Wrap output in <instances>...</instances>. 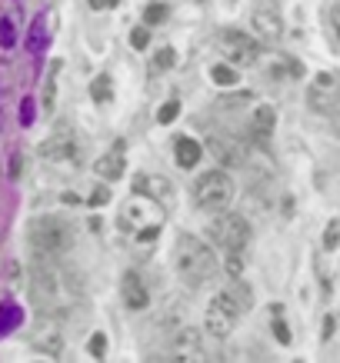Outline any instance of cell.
I'll use <instances>...</instances> for the list:
<instances>
[{
    "instance_id": "52a82bcc",
    "label": "cell",
    "mask_w": 340,
    "mask_h": 363,
    "mask_svg": "<svg viewBox=\"0 0 340 363\" xmlns=\"http://www.w3.org/2000/svg\"><path fill=\"white\" fill-rule=\"evenodd\" d=\"M250 27L257 30V37L263 44H277L284 37V17H280L277 0H257L254 14H250Z\"/></svg>"
},
{
    "instance_id": "9a60e30c",
    "label": "cell",
    "mask_w": 340,
    "mask_h": 363,
    "mask_svg": "<svg viewBox=\"0 0 340 363\" xmlns=\"http://www.w3.org/2000/svg\"><path fill=\"white\" fill-rule=\"evenodd\" d=\"M94 170H97V177H104V180H120L124 177V170H127V160L120 150H114V154H104L97 163H94Z\"/></svg>"
},
{
    "instance_id": "d4e9b609",
    "label": "cell",
    "mask_w": 340,
    "mask_h": 363,
    "mask_svg": "<svg viewBox=\"0 0 340 363\" xmlns=\"http://www.w3.org/2000/svg\"><path fill=\"white\" fill-rule=\"evenodd\" d=\"M14 40H17L14 24H10V21H0V47H3V51H10V47H14Z\"/></svg>"
},
{
    "instance_id": "d6986e66",
    "label": "cell",
    "mask_w": 340,
    "mask_h": 363,
    "mask_svg": "<svg viewBox=\"0 0 340 363\" xmlns=\"http://www.w3.org/2000/svg\"><path fill=\"white\" fill-rule=\"evenodd\" d=\"M274 124H277V113H274V107H257V113H254V130H257L261 137H270Z\"/></svg>"
},
{
    "instance_id": "ba28073f",
    "label": "cell",
    "mask_w": 340,
    "mask_h": 363,
    "mask_svg": "<svg viewBox=\"0 0 340 363\" xmlns=\"http://www.w3.org/2000/svg\"><path fill=\"white\" fill-rule=\"evenodd\" d=\"M307 104L314 107L317 113H334L340 107V77L337 74H317L311 80V90H307Z\"/></svg>"
},
{
    "instance_id": "e0dca14e",
    "label": "cell",
    "mask_w": 340,
    "mask_h": 363,
    "mask_svg": "<svg viewBox=\"0 0 340 363\" xmlns=\"http://www.w3.org/2000/svg\"><path fill=\"white\" fill-rule=\"evenodd\" d=\"M174 160H177V167H183V170L197 167V160H200V144L190 140V137H181L177 147H174Z\"/></svg>"
},
{
    "instance_id": "60d3db41",
    "label": "cell",
    "mask_w": 340,
    "mask_h": 363,
    "mask_svg": "<svg viewBox=\"0 0 340 363\" xmlns=\"http://www.w3.org/2000/svg\"><path fill=\"white\" fill-rule=\"evenodd\" d=\"M0 130H3V113H0Z\"/></svg>"
},
{
    "instance_id": "8d00e7d4",
    "label": "cell",
    "mask_w": 340,
    "mask_h": 363,
    "mask_svg": "<svg viewBox=\"0 0 340 363\" xmlns=\"http://www.w3.org/2000/svg\"><path fill=\"white\" fill-rule=\"evenodd\" d=\"M21 160H24L21 154H14V157H10V177H21Z\"/></svg>"
},
{
    "instance_id": "d6a6232c",
    "label": "cell",
    "mask_w": 340,
    "mask_h": 363,
    "mask_svg": "<svg viewBox=\"0 0 340 363\" xmlns=\"http://www.w3.org/2000/svg\"><path fill=\"white\" fill-rule=\"evenodd\" d=\"M330 27H334V37H337V44H340V3L330 7Z\"/></svg>"
},
{
    "instance_id": "7c38bea8",
    "label": "cell",
    "mask_w": 340,
    "mask_h": 363,
    "mask_svg": "<svg viewBox=\"0 0 340 363\" xmlns=\"http://www.w3.org/2000/svg\"><path fill=\"white\" fill-rule=\"evenodd\" d=\"M120 293H124V304H127L131 310H144V307L151 304V293H147V286H144V280H140V273H133V270H127V273H124Z\"/></svg>"
},
{
    "instance_id": "603a6c76",
    "label": "cell",
    "mask_w": 340,
    "mask_h": 363,
    "mask_svg": "<svg viewBox=\"0 0 340 363\" xmlns=\"http://www.w3.org/2000/svg\"><path fill=\"white\" fill-rule=\"evenodd\" d=\"M340 247V220H330L324 230V250H337Z\"/></svg>"
},
{
    "instance_id": "9c48e42d",
    "label": "cell",
    "mask_w": 340,
    "mask_h": 363,
    "mask_svg": "<svg viewBox=\"0 0 340 363\" xmlns=\"http://www.w3.org/2000/svg\"><path fill=\"white\" fill-rule=\"evenodd\" d=\"M167 347L170 350L164 353V360H210L207 350H204V340H200V330H194V327H183Z\"/></svg>"
},
{
    "instance_id": "1f68e13d",
    "label": "cell",
    "mask_w": 340,
    "mask_h": 363,
    "mask_svg": "<svg viewBox=\"0 0 340 363\" xmlns=\"http://www.w3.org/2000/svg\"><path fill=\"white\" fill-rule=\"evenodd\" d=\"M21 124H24V127L34 124V100H24V104H21Z\"/></svg>"
},
{
    "instance_id": "6da1fadb",
    "label": "cell",
    "mask_w": 340,
    "mask_h": 363,
    "mask_svg": "<svg viewBox=\"0 0 340 363\" xmlns=\"http://www.w3.org/2000/svg\"><path fill=\"white\" fill-rule=\"evenodd\" d=\"M174 263H177V273H181L187 284H204V280L213 277V270H217V257H213L210 243L197 240V237H187V234L177 240Z\"/></svg>"
},
{
    "instance_id": "2e32d148",
    "label": "cell",
    "mask_w": 340,
    "mask_h": 363,
    "mask_svg": "<svg viewBox=\"0 0 340 363\" xmlns=\"http://www.w3.org/2000/svg\"><path fill=\"white\" fill-rule=\"evenodd\" d=\"M34 343H37L44 353H60L64 340H60V330L53 327V320H44V323L34 330Z\"/></svg>"
},
{
    "instance_id": "b9f144b4",
    "label": "cell",
    "mask_w": 340,
    "mask_h": 363,
    "mask_svg": "<svg viewBox=\"0 0 340 363\" xmlns=\"http://www.w3.org/2000/svg\"><path fill=\"white\" fill-rule=\"evenodd\" d=\"M200 3H207V0H200Z\"/></svg>"
},
{
    "instance_id": "30bf717a",
    "label": "cell",
    "mask_w": 340,
    "mask_h": 363,
    "mask_svg": "<svg viewBox=\"0 0 340 363\" xmlns=\"http://www.w3.org/2000/svg\"><path fill=\"white\" fill-rule=\"evenodd\" d=\"M207 147H210V154L217 157V160H224L227 167H240L244 163V147L231 133H210Z\"/></svg>"
},
{
    "instance_id": "5bb4252c",
    "label": "cell",
    "mask_w": 340,
    "mask_h": 363,
    "mask_svg": "<svg viewBox=\"0 0 340 363\" xmlns=\"http://www.w3.org/2000/svg\"><path fill=\"white\" fill-rule=\"evenodd\" d=\"M137 193H147V197H154V200H164V204H170L174 200V190H170V180L167 177H151V174H140L137 177Z\"/></svg>"
},
{
    "instance_id": "83f0119b",
    "label": "cell",
    "mask_w": 340,
    "mask_h": 363,
    "mask_svg": "<svg viewBox=\"0 0 340 363\" xmlns=\"http://www.w3.org/2000/svg\"><path fill=\"white\" fill-rule=\"evenodd\" d=\"M131 44L137 47V51H144V47L151 44V30H147V27H137V30L131 33Z\"/></svg>"
},
{
    "instance_id": "5b68a950",
    "label": "cell",
    "mask_w": 340,
    "mask_h": 363,
    "mask_svg": "<svg viewBox=\"0 0 340 363\" xmlns=\"http://www.w3.org/2000/svg\"><path fill=\"white\" fill-rule=\"evenodd\" d=\"M217 51L224 53V60H227V64H240V67H247V64H254V60L261 57V44H257L250 33L227 27V30H220V33H217Z\"/></svg>"
},
{
    "instance_id": "74e56055",
    "label": "cell",
    "mask_w": 340,
    "mask_h": 363,
    "mask_svg": "<svg viewBox=\"0 0 340 363\" xmlns=\"http://www.w3.org/2000/svg\"><path fill=\"white\" fill-rule=\"evenodd\" d=\"M334 334V317H327V323H324V337H330Z\"/></svg>"
},
{
    "instance_id": "f1b7e54d",
    "label": "cell",
    "mask_w": 340,
    "mask_h": 363,
    "mask_svg": "<svg viewBox=\"0 0 340 363\" xmlns=\"http://www.w3.org/2000/svg\"><path fill=\"white\" fill-rule=\"evenodd\" d=\"M170 64H174V47H164V51L154 57V67H157V70H167Z\"/></svg>"
},
{
    "instance_id": "f546056e",
    "label": "cell",
    "mask_w": 340,
    "mask_h": 363,
    "mask_svg": "<svg viewBox=\"0 0 340 363\" xmlns=\"http://www.w3.org/2000/svg\"><path fill=\"white\" fill-rule=\"evenodd\" d=\"M224 270H227L231 277H240V270H244V260H240V254H227V263H224Z\"/></svg>"
},
{
    "instance_id": "4dcf8cb0",
    "label": "cell",
    "mask_w": 340,
    "mask_h": 363,
    "mask_svg": "<svg viewBox=\"0 0 340 363\" xmlns=\"http://www.w3.org/2000/svg\"><path fill=\"white\" fill-rule=\"evenodd\" d=\"M274 337L280 340V343H284V347H287V343H290V330H287V323H284V320H280V317H277V320H274Z\"/></svg>"
},
{
    "instance_id": "4fadbf2b",
    "label": "cell",
    "mask_w": 340,
    "mask_h": 363,
    "mask_svg": "<svg viewBox=\"0 0 340 363\" xmlns=\"http://www.w3.org/2000/svg\"><path fill=\"white\" fill-rule=\"evenodd\" d=\"M47 17L51 14H37L30 27H27V53H44L47 51V40H51V27H47Z\"/></svg>"
},
{
    "instance_id": "3957f363",
    "label": "cell",
    "mask_w": 340,
    "mask_h": 363,
    "mask_svg": "<svg viewBox=\"0 0 340 363\" xmlns=\"http://www.w3.org/2000/svg\"><path fill=\"white\" fill-rule=\"evenodd\" d=\"M194 200L197 207L207 210V213H217V210H227V204L234 200V180L227 170H207L200 174L197 183H194Z\"/></svg>"
},
{
    "instance_id": "277c9868",
    "label": "cell",
    "mask_w": 340,
    "mask_h": 363,
    "mask_svg": "<svg viewBox=\"0 0 340 363\" xmlns=\"http://www.w3.org/2000/svg\"><path fill=\"white\" fill-rule=\"evenodd\" d=\"M207 237L213 240V247L227 250V254H240L250 243V224L240 213H224L217 210V217L207 224Z\"/></svg>"
},
{
    "instance_id": "7402d4cb",
    "label": "cell",
    "mask_w": 340,
    "mask_h": 363,
    "mask_svg": "<svg viewBox=\"0 0 340 363\" xmlns=\"http://www.w3.org/2000/svg\"><path fill=\"white\" fill-rule=\"evenodd\" d=\"M90 97L97 100V104H107L110 97H114V87H110V77H97L90 83Z\"/></svg>"
},
{
    "instance_id": "e575fe53",
    "label": "cell",
    "mask_w": 340,
    "mask_h": 363,
    "mask_svg": "<svg viewBox=\"0 0 340 363\" xmlns=\"http://www.w3.org/2000/svg\"><path fill=\"white\" fill-rule=\"evenodd\" d=\"M53 94H57V90H53V70H51V80H47V90H44V104H47V107H53Z\"/></svg>"
},
{
    "instance_id": "d590c367",
    "label": "cell",
    "mask_w": 340,
    "mask_h": 363,
    "mask_svg": "<svg viewBox=\"0 0 340 363\" xmlns=\"http://www.w3.org/2000/svg\"><path fill=\"white\" fill-rule=\"evenodd\" d=\"M154 237H160V227H147V230H140V243H151Z\"/></svg>"
},
{
    "instance_id": "7a4b0ae2",
    "label": "cell",
    "mask_w": 340,
    "mask_h": 363,
    "mask_svg": "<svg viewBox=\"0 0 340 363\" xmlns=\"http://www.w3.org/2000/svg\"><path fill=\"white\" fill-rule=\"evenodd\" d=\"M27 240H30V247H34L40 257H57V254L70 250L74 230H70V224L60 220V217H34V220L27 224Z\"/></svg>"
},
{
    "instance_id": "f35d334b",
    "label": "cell",
    "mask_w": 340,
    "mask_h": 363,
    "mask_svg": "<svg viewBox=\"0 0 340 363\" xmlns=\"http://www.w3.org/2000/svg\"><path fill=\"white\" fill-rule=\"evenodd\" d=\"M90 7H94V10H104V7H107V0H90Z\"/></svg>"
},
{
    "instance_id": "8fae6325",
    "label": "cell",
    "mask_w": 340,
    "mask_h": 363,
    "mask_svg": "<svg viewBox=\"0 0 340 363\" xmlns=\"http://www.w3.org/2000/svg\"><path fill=\"white\" fill-rule=\"evenodd\" d=\"M40 154L47 157V160H74V157H77V144H74L70 127L64 124L60 133H53L51 140H44V144H40Z\"/></svg>"
},
{
    "instance_id": "cb8c5ba5",
    "label": "cell",
    "mask_w": 340,
    "mask_h": 363,
    "mask_svg": "<svg viewBox=\"0 0 340 363\" xmlns=\"http://www.w3.org/2000/svg\"><path fill=\"white\" fill-rule=\"evenodd\" d=\"M177 113H181V104H177V100H167V104L160 107L157 120H160V124H174V120H177Z\"/></svg>"
},
{
    "instance_id": "484cf974",
    "label": "cell",
    "mask_w": 340,
    "mask_h": 363,
    "mask_svg": "<svg viewBox=\"0 0 340 363\" xmlns=\"http://www.w3.org/2000/svg\"><path fill=\"white\" fill-rule=\"evenodd\" d=\"M164 17H167V7H164V3H151V7L144 10V21H147V24H160Z\"/></svg>"
},
{
    "instance_id": "836d02e7",
    "label": "cell",
    "mask_w": 340,
    "mask_h": 363,
    "mask_svg": "<svg viewBox=\"0 0 340 363\" xmlns=\"http://www.w3.org/2000/svg\"><path fill=\"white\" fill-rule=\"evenodd\" d=\"M107 200H110V190H107V187L94 190V197H90V204H94V207H101V204H107Z\"/></svg>"
},
{
    "instance_id": "ab89813d",
    "label": "cell",
    "mask_w": 340,
    "mask_h": 363,
    "mask_svg": "<svg viewBox=\"0 0 340 363\" xmlns=\"http://www.w3.org/2000/svg\"><path fill=\"white\" fill-rule=\"evenodd\" d=\"M117 3H120V0H107V7H117Z\"/></svg>"
},
{
    "instance_id": "8992f818",
    "label": "cell",
    "mask_w": 340,
    "mask_h": 363,
    "mask_svg": "<svg viewBox=\"0 0 340 363\" xmlns=\"http://www.w3.org/2000/svg\"><path fill=\"white\" fill-rule=\"evenodd\" d=\"M237 320H240V307L234 304V297L224 290V293H217L213 300L207 304V334H213L217 340L231 337L237 327Z\"/></svg>"
},
{
    "instance_id": "44dd1931",
    "label": "cell",
    "mask_w": 340,
    "mask_h": 363,
    "mask_svg": "<svg viewBox=\"0 0 340 363\" xmlns=\"http://www.w3.org/2000/svg\"><path fill=\"white\" fill-rule=\"evenodd\" d=\"M227 293L234 297V304L240 307V313H247L250 307H254V290H250L247 284H234L231 290H227Z\"/></svg>"
},
{
    "instance_id": "ac0fdd59",
    "label": "cell",
    "mask_w": 340,
    "mask_h": 363,
    "mask_svg": "<svg viewBox=\"0 0 340 363\" xmlns=\"http://www.w3.org/2000/svg\"><path fill=\"white\" fill-rule=\"evenodd\" d=\"M21 320H24V310H21L17 304H3V307H0V337L10 334Z\"/></svg>"
},
{
    "instance_id": "ffe728a7",
    "label": "cell",
    "mask_w": 340,
    "mask_h": 363,
    "mask_svg": "<svg viewBox=\"0 0 340 363\" xmlns=\"http://www.w3.org/2000/svg\"><path fill=\"white\" fill-rule=\"evenodd\" d=\"M210 80H213L217 87H234L237 83L234 64H213V67H210Z\"/></svg>"
},
{
    "instance_id": "4316f807",
    "label": "cell",
    "mask_w": 340,
    "mask_h": 363,
    "mask_svg": "<svg viewBox=\"0 0 340 363\" xmlns=\"http://www.w3.org/2000/svg\"><path fill=\"white\" fill-rule=\"evenodd\" d=\"M90 357H97V360L107 357V337L104 334H94V337H90Z\"/></svg>"
}]
</instances>
